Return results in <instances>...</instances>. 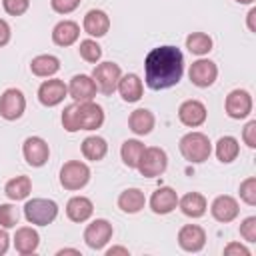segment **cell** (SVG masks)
I'll use <instances>...</instances> for the list:
<instances>
[{"mask_svg":"<svg viewBox=\"0 0 256 256\" xmlns=\"http://www.w3.org/2000/svg\"><path fill=\"white\" fill-rule=\"evenodd\" d=\"M82 26H84V32L86 34L100 38V36H104L110 30V18H108V14L104 10L94 8V10H88L86 12Z\"/></svg>","mask_w":256,"mask_h":256,"instance_id":"obj_20","label":"cell"},{"mask_svg":"<svg viewBox=\"0 0 256 256\" xmlns=\"http://www.w3.org/2000/svg\"><path fill=\"white\" fill-rule=\"evenodd\" d=\"M112 234H114L112 224L108 220H104V218H96V220H92L86 226V230H84V242L92 250H102L112 240Z\"/></svg>","mask_w":256,"mask_h":256,"instance_id":"obj_8","label":"cell"},{"mask_svg":"<svg viewBox=\"0 0 256 256\" xmlns=\"http://www.w3.org/2000/svg\"><path fill=\"white\" fill-rule=\"evenodd\" d=\"M184 74V56L176 46L152 48L144 60V80L152 90L176 86Z\"/></svg>","mask_w":256,"mask_h":256,"instance_id":"obj_1","label":"cell"},{"mask_svg":"<svg viewBox=\"0 0 256 256\" xmlns=\"http://www.w3.org/2000/svg\"><path fill=\"white\" fill-rule=\"evenodd\" d=\"M30 192H32V180H30L28 176L10 178V180L6 182V186H4V194H6L10 200H14V202L26 200V198L30 196Z\"/></svg>","mask_w":256,"mask_h":256,"instance_id":"obj_28","label":"cell"},{"mask_svg":"<svg viewBox=\"0 0 256 256\" xmlns=\"http://www.w3.org/2000/svg\"><path fill=\"white\" fill-rule=\"evenodd\" d=\"M236 2H238V4H252L254 0H236Z\"/></svg>","mask_w":256,"mask_h":256,"instance_id":"obj_47","label":"cell"},{"mask_svg":"<svg viewBox=\"0 0 256 256\" xmlns=\"http://www.w3.org/2000/svg\"><path fill=\"white\" fill-rule=\"evenodd\" d=\"M146 206V196L140 188H126L118 196V208L126 214H136Z\"/></svg>","mask_w":256,"mask_h":256,"instance_id":"obj_26","label":"cell"},{"mask_svg":"<svg viewBox=\"0 0 256 256\" xmlns=\"http://www.w3.org/2000/svg\"><path fill=\"white\" fill-rule=\"evenodd\" d=\"M8 246H10V236H8L6 228L0 226V256L8 252Z\"/></svg>","mask_w":256,"mask_h":256,"instance_id":"obj_43","label":"cell"},{"mask_svg":"<svg viewBox=\"0 0 256 256\" xmlns=\"http://www.w3.org/2000/svg\"><path fill=\"white\" fill-rule=\"evenodd\" d=\"M166 168H168V154L158 146L144 148L142 158H140V162L136 166V170L144 178H156V176L164 174Z\"/></svg>","mask_w":256,"mask_h":256,"instance_id":"obj_5","label":"cell"},{"mask_svg":"<svg viewBox=\"0 0 256 256\" xmlns=\"http://www.w3.org/2000/svg\"><path fill=\"white\" fill-rule=\"evenodd\" d=\"M210 214L216 222H222V224H228L232 220L238 218L240 214V206H238V200L234 196H228V194H222V196H216L212 206H210Z\"/></svg>","mask_w":256,"mask_h":256,"instance_id":"obj_14","label":"cell"},{"mask_svg":"<svg viewBox=\"0 0 256 256\" xmlns=\"http://www.w3.org/2000/svg\"><path fill=\"white\" fill-rule=\"evenodd\" d=\"M64 254H76V256H80V250H76V248H62V250H58V256H64Z\"/></svg>","mask_w":256,"mask_h":256,"instance_id":"obj_46","label":"cell"},{"mask_svg":"<svg viewBox=\"0 0 256 256\" xmlns=\"http://www.w3.org/2000/svg\"><path fill=\"white\" fill-rule=\"evenodd\" d=\"M92 214H94V204L86 196H72L66 202V216L72 222H78V224L80 222H86Z\"/></svg>","mask_w":256,"mask_h":256,"instance_id":"obj_23","label":"cell"},{"mask_svg":"<svg viewBox=\"0 0 256 256\" xmlns=\"http://www.w3.org/2000/svg\"><path fill=\"white\" fill-rule=\"evenodd\" d=\"M240 236L246 242H256V216H248L240 224Z\"/></svg>","mask_w":256,"mask_h":256,"instance_id":"obj_38","label":"cell"},{"mask_svg":"<svg viewBox=\"0 0 256 256\" xmlns=\"http://www.w3.org/2000/svg\"><path fill=\"white\" fill-rule=\"evenodd\" d=\"M82 0H50V6L58 14H70L80 6Z\"/></svg>","mask_w":256,"mask_h":256,"instance_id":"obj_39","label":"cell"},{"mask_svg":"<svg viewBox=\"0 0 256 256\" xmlns=\"http://www.w3.org/2000/svg\"><path fill=\"white\" fill-rule=\"evenodd\" d=\"M216 158L222 162V164H230L238 158L240 154V142L234 138V136H222L218 138L216 142Z\"/></svg>","mask_w":256,"mask_h":256,"instance_id":"obj_29","label":"cell"},{"mask_svg":"<svg viewBox=\"0 0 256 256\" xmlns=\"http://www.w3.org/2000/svg\"><path fill=\"white\" fill-rule=\"evenodd\" d=\"M142 152H144V144L136 138L132 140H124L122 142V148H120V156H122V162L124 166L128 168H136L140 158H142Z\"/></svg>","mask_w":256,"mask_h":256,"instance_id":"obj_31","label":"cell"},{"mask_svg":"<svg viewBox=\"0 0 256 256\" xmlns=\"http://www.w3.org/2000/svg\"><path fill=\"white\" fill-rule=\"evenodd\" d=\"M254 16H256V8H252L248 12V30L250 32H256V26H254Z\"/></svg>","mask_w":256,"mask_h":256,"instance_id":"obj_45","label":"cell"},{"mask_svg":"<svg viewBox=\"0 0 256 256\" xmlns=\"http://www.w3.org/2000/svg\"><path fill=\"white\" fill-rule=\"evenodd\" d=\"M30 70L38 78H50L60 70V60L56 56H52V54H40V56L32 58Z\"/></svg>","mask_w":256,"mask_h":256,"instance_id":"obj_27","label":"cell"},{"mask_svg":"<svg viewBox=\"0 0 256 256\" xmlns=\"http://www.w3.org/2000/svg\"><path fill=\"white\" fill-rule=\"evenodd\" d=\"M178 244L184 252H200L206 244V230L198 224H186L178 230Z\"/></svg>","mask_w":256,"mask_h":256,"instance_id":"obj_15","label":"cell"},{"mask_svg":"<svg viewBox=\"0 0 256 256\" xmlns=\"http://www.w3.org/2000/svg\"><path fill=\"white\" fill-rule=\"evenodd\" d=\"M240 198L248 206H256V178L254 176L240 182Z\"/></svg>","mask_w":256,"mask_h":256,"instance_id":"obj_35","label":"cell"},{"mask_svg":"<svg viewBox=\"0 0 256 256\" xmlns=\"http://www.w3.org/2000/svg\"><path fill=\"white\" fill-rule=\"evenodd\" d=\"M178 208L188 218H200L208 210V202L200 192H186L182 198H178Z\"/></svg>","mask_w":256,"mask_h":256,"instance_id":"obj_22","label":"cell"},{"mask_svg":"<svg viewBox=\"0 0 256 256\" xmlns=\"http://www.w3.org/2000/svg\"><path fill=\"white\" fill-rule=\"evenodd\" d=\"M20 220V212L14 204H0V226L2 228H14Z\"/></svg>","mask_w":256,"mask_h":256,"instance_id":"obj_34","label":"cell"},{"mask_svg":"<svg viewBox=\"0 0 256 256\" xmlns=\"http://www.w3.org/2000/svg\"><path fill=\"white\" fill-rule=\"evenodd\" d=\"M14 248L18 254L22 256H28V254H34L40 246V234L32 228V226H22L16 230L14 234Z\"/></svg>","mask_w":256,"mask_h":256,"instance_id":"obj_19","label":"cell"},{"mask_svg":"<svg viewBox=\"0 0 256 256\" xmlns=\"http://www.w3.org/2000/svg\"><path fill=\"white\" fill-rule=\"evenodd\" d=\"M120 76H122V70L116 62H100L92 70V80H94L98 92H102L104 96H110L116 90Z\"/></svg>","mask_w":256,"mask_h":256,"instance_id":"obj_6","label":"cell"},{"mask_svg":"<svg viewBox=\"0 0 256 256\" xmlns=\"http://www.w3.org/2000/svg\"><path fill=\"white\" fill-rule=\"evenodd\" d=\"M116 254L128 256L130 252H128V248H124V246H112V248H108V250H106V256H116Z\"/></svg>","mask_w":256,"mask_h":256,"instance_id":"obj_44","label":"cell"},{"mask_svg":"<svg viewBox=\"0 0 256 256\" xmlns=\"http://www.w3.org/2000/svg\"><path fill=\"white\" fill-rule=\"evenodd\" d=\"M2 6L6 14L10 16H22L30 8V0H2Z\"/></svg>","mask_w":256,"mask_h":256,"instance_id":"obj_37","label":"cell"},{"mask_svg":"<svg viewBox=\"0 0 256 256\" xmlns=\"http://www.w3.org/2000/svg\"><path fill=\"white\" fill-rule=\"evenodd\" d=\"M78 36H80V26L74 20H62L52 30V42L62 48L72 46L78 40Z\"/></svg>","mask_w":256,"mask_h":256,"instance_id":"obj_24","label":"cell"},{"mask_svg":"<svg viewBox=\"0 0 256 256\" xmlns=\"http://www.w3.org/2000/svg\"><path fill=\"white\" fill-rule=\"evenodd\" d=\"M104 124V110L100 104L88 100V102H76V126L78 130H98Z\"/></svg>","mask_w":256,"mask_h":256,"instance_id":"obj_7","label":"cell"},{"mask_svg":"<svg viewBox=\"0 0 256 256\" xmlns=\"http://www.w3.org/2000/svg\"><path fill=\"white\" fill-rule=\"evenodd\" d=\"M68 96V86L64 84V80L60 78H50V80H44L38 88V100L42 106L46 108H52V106H58L64 98Z\"/></svg>","mask_w":256,"mask_h":256,"instance_id":"obj_13","label":"cell"},{"mask_svg":"<svg viewBox=\"0 0 256 256\" xmlns=\"http://www.w3.org/2000/svg\"><path fill=\"white\" fill-rule=\"evenodd\" d=\"M78 52H80V56H82L86 62H90V64H96V62L102 58V48H100V44H98L96 40H92V38L82 40L80 46H78Z\"/></svg>","mask_w":256,"mask_h":256,"instance_id":"obj_33","label":"cell"},{"mask_svg":"<svg viewBox=\"0 0 256 256\" xmlns=\"http://www.w3.org/2000/svg\"><path fill=\"white\" fill-rule=\"evenodd\" d=\"M224 110L234 120H242V118L250 116V112H252V96H250V92L248 90H240V88L232 90L226 96Z\"/></svg>","mask_w":256,"mask_h":256,"instance_id":"obj_10","label":"cell"},{"mask_svg":"<svg viewBox=\"0 0 256 256\" xmlns=\"http://www.w3.org/2000/svg\"><path fill=\"white\" fill-rule=\"evenodd\" d=\"M212 46H214V42L206 32H192L186 36V48L196 56L208 54L212 50Z\"/></svg>","mask_w":256,"mask_h":256,"instance_id":"obj_32","label":"cell"},{"mask_svg":"<svg viewBox=\"0 0 256 256\" xmlns=\"http://www.w3.org/2000/svg\"><path fill=\"white\" fill-rule=\"evenodd\" d=\"M98 88L92 80V76L88 74H76L72 76L70 84H68V94L74 102H88V100H94Z\"/></svg>","mask_w":256,"mask_h":256,"instance_id":"obj_17","label":"cell"},{"mask_svg":"<svg viewBox=\"0 0 256 256\" xmlns=\"http://www.w3.org/2000/svg\"><path fill=\"white\" fill-rule=\"evenodd\" d=\"M116 90L120 92L124 102H138L144 94V84L138 74H124V76H120Z\"/></svg>","mask_w":256,"mask_h":256,"instance_id":"obj_21","label":"cell"},{"mask_svg":"<svg viewBox=\"0 0 256 256\" xmlns=\"http://www.w3.org/2000/svg\"><path fill=\"white\" fill-rule=\"evenodd\" d=\"M62 126L66 132H78V126H76V102L74 104H68L64 110H62Z\"/></svg>","mask_w":256,"mask_h":256,"instance_id":"obj_36","label":"cell"},{"mask_svg":"<svg viewBox=\"0 0 256 256\" xmlns=\"http://www.w3.org/2000/svg\"><path fill=\"white\" fill-rule=\"evenodd\" d=\"M188 76H190V82L198 88H208L216 82V76H218V66L208 60V58H200L196 62H192L190 70H188Z\"/></svg>","mask_w":256,"mask_h":256,"instance_id":"obj_12","label":"cell"},{"mask_svg":"<svg viewBox=\"0 0 256 256\" xmlns=\"http://www.w3.org/2000/svg\"><path fill=\"white\" fill-rule=\"evenodd\" d=\"M178 148H180V154L184 156V160H188L192 164H202L212 154V142L202 132H188V134H184L180 138V142H178Z\"/></svg>","mask_w":256,"mask_h":256,"instance_id":"obj_2","label":"cell"},{"mask_svg":"<svg viewBox=\"0 0 256 256\" xmlns=\"http://www.w3.org/2000/svg\"><path fill=\"white\" fill-rule=\"evenodd\" d=\"M206 106L200 100H184L178 108V120L188 128H198L206 122Z\"/></svg>","mask_w":256,"mask_h":256,"instance_id":"obj_16","label":"cell"},{"mask_svg":"<svg viewBox=\"0 0 256 256\" xmlns=\"http://www.w3.org/2000/svg\"><path fill=\"white\" fill-rule=\"evenodd\" d=\"M90 182V168L80 160L64 162L60 168V186L64 190H80Z\"/></svg>","mask_w":256,"mask_h":256,"instance_id":"obj_4","label":"cell"},{"mask_svg":"<svg viewBox=\"0 0 256 256\" xmlns=\"http://www.w3.org/2000/svg\"><path fill=\"white\" fill-rule=\"evenodd\" d=\"M224 256H250V250L240 242H230L224 246Z\"/></svg>","mask_w":256,"mask_h":256,"instance_id":"obj_41","label":"cell"},{"mask_svg":"<svg viewBox=\"0 0 256 256\" xmlns=\"http://www.w3.org/2000/svg\"><path fill=\"white\" fill-rule=\"evenodd\" d=\"M108 152V144L102 136H88L82 142V154L90 162H100Z\"/></svg>","mask_w":256,"mask_h":256,"instance_id":"obj_30","label":"cell"},{"mask_svg":"<svg viewBox=\"0 0 256 256\" xmlns=\"http://www.w3.org/2000/svg\"><path fill=\"white\" fill-rule=\"evenodd\" d=\"M26 110V98L22 90L18 88H8L0 96V116L4 120H18Z\"/></svg>","mask_w":256,"mask_h":256,"instance_id":"obj_9","label":"cell"},{"mask_svg":"<svg viewBox=\"0 0 256 256\" xmlns=\"http://www.w3.org/2000/svg\"><path fill=\"white\" fill-rule=\"evenodd\" d=\"M178 206V194L170 186H160L150 196V210L154 214H170Z\"/></svg>","mask_w":256,"mask_h":256,"instance_id":"obj_18","label":"cell"},{"mask_svg":"<svg viewBox=\"0 0 256 256\" xmlns=\"http://www.w3.org/2000/svg\"><path fill=\"white\" fill-rule=\"evenodd\" d=\"M242 140L248 148H256V120H250L246 126H244V132H242Z\"/></svg>","mask_w":256,"mask_h":256,"instance_id":"obj_40","label":"cell"},{"mask_svg":"<svg viewBox=\"0 0 256 256\" xmlns=\"http://www.w3.org/2000/svg\"><path fill=\"white\" fill-rule=\"evenodd\" d=\"M10 36H12V30H10V24L6 20L0 18V48L6 46L10 42Z\"/></svg>","mask_w":256,"mask_h":256,"instance_id":"obj_42","label":"cell"},{"mask_svg":"<svg viewBox=\"0 0 256 256\" xmlns=\"http://www.w3.org/2000/svg\"><path fill=\"white\" fill-rule=\"evenodd\" d=\"M22 154H24V160L34 166V168H40L48 162L50 158V148H48V142L40 136H28L22 144Z\"/></svg>","mask_w":256,"mask_h":256,"instance_id":"obj_11","label":"cell"},{"mask_svg":"<svg viewBox=\"0 0 256 256\" xmlns=\"http://www.w3.org/2000/svg\"><path fill=\"white\" fill-rule=\"evenodd\" d=\"M58 216V204L48 198H32L24 204V218L34 226H48Z\"/></svg>","mask_w":256,"mask_h":256,"instance_id":"obj_3","label":"cell"},{"mask_svg":"<svg viewBox=\"0 0 256 256\" xmlns=\"http://www.w3.org/2000/svg\"><path fill=\"white\" fill-rule=\"evenodd\" d=\"M154 124H156V118H154V114H152L148 108H136V110L128 116V126H130V130H132L136 136H146V134H150L152 128H154Z\"/></svg>","mask_w":256,"mask_h":256,"instance_id":"obj_25","label":"cell"}]
</instances>
